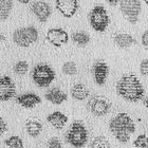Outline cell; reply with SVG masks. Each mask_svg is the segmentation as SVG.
Segmentation results:
<instances>
[{"label": "cell", "mask_w": 148, "mask_h": 148, "mask_svg": "<svg viewBox=\"0 0 148 148\" xmlns=\"http://www.w3.org/2000/svg\"><path fill=\"white\" fill-rule=\"evenodd\" d=\"M117 95L130 103H136L143 99L145 90L141 80L134 73H125L120 77L115 85Z\"/></svg>", "instance_id": "1"}, {"label": "cell", "mask_w": 148, "mask_h": 148, "mask_svg": "<svg viewBox=\"0 0 148 148\" xmlns=\"http://www.w3.org/2000/svg\"><path fill=\"white\" fill-rule=\"evenodd\" d=\"M109 130L119 142L125 144L136 131V124L128 113L120 112L110 120Z\"/></svg>", "instance_id": "2"}, {"label": "cell", "mask_w": 148, "mask_h": 148, "mask_svg": "<svg viewBox=\"0 0 148 148\" xmlns=\"http://www.w3.org/2000/svg\"><path fill=\"white\" fill-rule=\"evenodd\" d=\"M66 141L74 148H83L88 142V130L85 124L80 121L73 122L67 131Z\"/></svg>", "instance_id": "3"}, {"label": "cell", "mask_w": 148, "mask_h": 148, "mask_svg": "<svg viewBox=\"0 0 148 148\" xmlns=\"http://www.w3.org/2000/svg\"><path fill=\"white\" fill-rule=\"evenodd\" d=\"M32 79L40 88L49 87L55 79V71L51 66L47 64H38L31 72Z\"/></svg>", "instance_id": "4"}, {"label": "cell", "mask_w": 148, "mask_h": 148, "mask_svg": "<svg viewBox=\"0 0 148 148\" xmlns=\"http://www.w3.org/2000/svg\"><path fill=\"white\" fill-rule=\"evenodd\" d=\"M89 22L91 28L95 32H105L110 23L107 10L103 5H95L89 13Z\"/></svg>", "instance_id": "5"}, {"label": "cell", "mask_w": 148, "mask_h": 148, "mask_svg": "<svg viewBox=\"0 0 148 148\" xmlns=\"http://www.w3.org/2000/svg\"><path fill=\"white\" fill-rule=\"evenodd\" d=\"M37 40H38V31L32 25L17 29L13 33L14 43L21 48H29L31 45L36 42Z\"/></svg>", "instance_id": "6"}, {"label": "cell", "mask_w": 148, "mask_h": 148, "mask_svg": "<svg viewBox=\"0 0 148 148\" xmlns=\"http://www.w3.org/2000/svg\"><path fill=\"white\" fill-rule=\"evenodd\" d=\"M120 11L130 25H136L142 12V3L139 0L120 1Z\"/></svg>", "instance_id": "7"}, {"label": "cell", "mask_w": 148, "mask_h": 148, "mask_svg": "<svg viewBox=\"0 0 148 148\" xmlns=\"http://www.w3.org/2000/svg\"><path fill=\"white\" fill-rule=\"evenodd\" d=\"M88 110L95 116H104L111 109V102L104 95H94L87 103Z\"/></svg>", "instance_id": "8"}, {"label": "cell", "mask_w": 148, "mask_h": 148, "mask_svg": "<svg viewBox=\"0 0 148 148\" xmlns=\"http://www.w3.org/2000/svg\"><path fill=\"white\" fill-rule=\"evenodd\" d=\"M30 10L41 23L48 21L52 15V8L46 1H33L30 2Z\"/></svg>", "instance_id": "9"}, {"label": "cell", "mask_w": 148, "mask_h": 148, "mask_svg": "<svg viewBox=\"0 0 148 148\" xmlns=\"http://www.w3.org/2000/svg\"><path fill=\"white\" fill-rule=\"evenodd\" d=\"M16 96L14 80L8 75L0 76V102H6Z\"/></svg>", "instance_id": "10"}, {"label": "cell", "mask_w": 148, "mask_h": 148, "mask_svg": "<svg viewBox=\"0 0 148 148\" xmlns=\"http://www.w3.org/2000/svg\"><path fill=\"white\" fill-rule=\"evenodd\" d=\"M46 38L55 48H60L64 45L68 43L69 41L68 33L62 28H52L48 30L46 34Z\"/></svg>", "instance_id": "11"}, {"label": "cell", "mask_w": 148, "mask_h": 148, "mask_svg": "<svg viewBox=\"0 0 148 148\" xmlns=\"http://www.w3.org/2000/svg\"><path fill=\"white\" fill-rule=\"evenodd\" d=\"M55 6L65 18H72L76 14L79 3L76 0H56Z\"/></svg>", "instance_id": "12"}, {"label": "cell", "mask_w": 148, "mask_h": 148, "mask_svg": "<svg viewBox=\"0 0 148 148\" xmlns=\"http://www.w3.org/2000/svg\"><path fill=\"white\" fill-rule=\"evenodd\" d=\"M109 74V67L105 62L97 60L92 67V75L96 85L103 86L107 82Z\"/></svg>", "instance_id": "13"}, {"label": "cell", "mask_w": 148, "mask_h": 148, "mask_svg": "<svg viewBox=\"0 0 148 148\" xmlns=\"http://www.w3.org/2000/svg\"><path fill=\"white\" fill-rule=\"evenodd\" d=\"M16 102H17L18 105H20L23 108L32 109L34 108L36 105L41 103V99H40L39 95H37L35 93L29 92L21 94V95H18L16 97Z\"/></svg>", "instance_id": "14"}, {"label": "cell", "mask_w": 148, "mask_h": 148, "mask_svg": "<svg viewBox=\"0 0 148 148\" xmlns=\"http://www.w3.org/2000/svg\"><path fill=\"white\" fill-rule=\"evenodd\" d=\"M45 99L48 102L52 103L53 105H62L68 99V95L66 94L62 89L59 88H52L49 91H47L45 94Z\"/></svg>", "instance_id": "15"}, {"label": "cell", "mask_w": 148, "mask_h": 148, "mask_svg": "<svg viewBox=\"0 0 148 148\" xmlns=\"http://www.w3.org/2000/svg\"><path fill=\"white\" fill-rule=\"evenodd\" d=\"M47 121L52 125L55 129L60 130L68 123V116L60 111H54L47 116Z\"/></svg>", "instance_id": "16"}, {"label": "cell", "mask_w": 148, "mask_h": 148, "mask_svg": "<svg viewBox=\"0 0 148 148\" xmlns=\"http://www.w3.org/2000/svg\"><path fill=\"white\" fill-rule=\"evenodd\" d=\"M114 43L116 45L121 49H128L130 47L136 43V40L132 35L128 34V33H119L114 36L113 38Z\"/></svg>", "instance_id": "17"}, {"label": "cell", "mask_w": 148, "mask_h": 148, "mask_svg": "<svg viewBox=\"0 0 148 148\" xmlns=\"http://www.w3.org/2000/svg\"><path fill=\"white\" fill-rule=\"evenodd\" d=\"M71 96L76 101H84L86 99L90 94L89 89L84 84H76L71 88Z\"/></svg>", "instance_id": "18"}, {"label": "cell", "mask_w": 148, "mask_h": 148, "mask_svg": "<svg viewBox=\"0 0 148 148\" xmlns=\"http://www.w3.org/2000/svg\"><path fill=\"white\" fill-rule=\"evenodd\" d=\"M42 124L37 120H28L25 122V130L30 136L37 138L40 133L42 132Z\"/></svg>", "instance_id": "19"}, {"label": "cell", "mask_w": 148, "mask_h": 148, "mask_svg": "<svg viewBox=\"0 0 148 148\" xmlns=\"http://www.w3.org/2000/svg\"><path fill=\"white\" fill-rule=\"evenodd\" d=\"M13 9L12 0H0V21H5L9 18Z\"/></svg>", "instance_id": "20"}, {"label": "cell", "mask_w": 148, "mask_h": 148, "mask_svg": "<svg viewBox=\"0 0 148 148\" xmlns=\"http://www.w3.org/2000/svg\"><path fill=\"white\" fill-rule=\"evenodd\" d=\"M72 38V41H73L75 45L79 47H84L88 45L90 41V36L88 33L84 31H77V32H74L73 34L71 36Z\"/></svg>", "instance_id": "21"}, {"label": "cell", "mask_w": 148, "mask_h": 148, "mask_svg": "<svg viewBox=\"0 0 148 148\" xmlns=\"http://www.w3.org/2000/svg\"><path fill=\"white\" fill-rule=\"evenodd\" d=\"M91 148H111L110 142L104 136H99L92 140L90 144Z\"/></svg>", "instance_id": "22"}, {"label": "cell", "mask_w": 148, "mask_h": 148, "mask_svg": "<svg viewBox=\"0 0 148 148\" xmlns=\"http://www.w3.org/2000/svg\"><path fill=\"white\" fill-rule=\"evenodd\" d=\"M4 144L9 148H23V141L20 136H12L4 141Z\"/></svg>", "instance_id": "23"}, {"label": "cell", "mask_w": 148, "mask_h": 148, "mask_svg": "<svg viewBox=\"0 0 148 148\" xmlns=\"http://www.w3.org/2000/svg\"><path fill=\"white\" fill-rule=\"evenodd\" d=\"M62 71L64 74L66 75H75L77 73V67H76V64L73 62H65L62 67Z\"/></svg>", "instance_id": "24"}, {"label": "cell", "mask_w": 148, "mask_h": 148, "mask_svg": "<svg viewBox=\"0 0 148 148\" xmlns=\"http://www.w3.org/2000/svg\"><path fill=\"white\" fill-rule=\"evenodd\" d=\"M14 72L18 75H25V74L28 73L29 71V64L25 60H20V62H17L13 68Z\"/></svg>", "instance_id": "25"}, {"label": "cell", "mask_w": 148, "mask_h": 148, "mask_svg": "<svg viewBox=\"0 0 148 148\" xmlns=\"http://www.w3.org/2000/svg\"><path fill=\"white\" fill-rule=\"evenodd\" d=\"M133 145L136 148H148V136L145 133L139 134L133 141Z\"/></svg>", "instance_id": "26"}, {"label": "cell", "mask_w": 148, "mask_h": 148, "mask_svg": "<svg viewBox=\"0 0 148 148\" xmlns=\"http://www.w3.org/2000/svg\"><path fill=\"white\" fill-rule=\"evenodd\" d=\"M47 145H48V148H62V141L56 136H53V138L48 140Z\"/></svg>", "instance_id": "27"}, {"label": "cell", "mask_w": 148, "mask_h": 148, "mask_svg": "<svg viewBox=\"0 0 148 148\" xmlns=\"http://www.w3.org/2000/svg\"><path fill=\"white\" fill-rule=\"evenodd\" d=\"M140 73L143 76H148V59H143L140 64Z\"/></svg>", "instance_id": "28"}, {"label": "cell", "mask_w": 148, "mask_h": 148, "mask_svg": "<svg viewBox=\"0 0 148 148\" xmlns=\"http://www.w3.org/2000/svg\"><path fill=\"white\" fill-rule=\"evenodd\" d=\"M8 131V124L2 116H0V136H2L3 133H5Z\"/></svg>", "instance_id": "29"}, {"label": "cell", "mask_w": 148, "mask_h": 148, "mask_svg": "<svg viewBox=\"0 0 148 148\" xmlns=\"http://www.w3.org/2000/svg\"><path fill=\"white\" fill-rule=\"evenodd\" d=\"M141 41H142V45L144 46V48H145L146 50H148V30H146L142 34Z\"/></svg>", "instance_id": "30"}, {"label": "cell", "mask_w": 148, "mask_h": 148, "mask_svg": "<svg viewBox=\"0 0 148 148\" xmlns=\"http://www.w3.org/2000/svg\"><path fill=\"white\" fill-rule=\"evenodd\" d=\"M107 2H108V4H110L111 6H116L117 4L120 3V1H116V0H114V1H112V0H108Z\"/></svg>", "instance_id": "31"}, {"label": "cell", "mask_w": 148, "mask_h": 148, "mask_svg": "<svg viewBox=\"0 0 148 148\" xmlns=\"http://www.w3.org/2000/svg\"><path fill=\"white\" fill-rule=\"evenodd\" d=\"M4 40H5V36L0 33V45H1L2 42H4Z\"/></svg>", "instance_id": "32"}, {"label": "cell", "mask_w": 148, "mask_h": 148, "mask_svg": "<svg viewBox=\"0 0 148 148\" xmlns=\"http://www.w3.org/2000/svg\"><path fill=\"white\" fill-rule=\"evenodd\" d=\"M144 105H145V107L148 109V97L145 99V101H144Z\"/></svg>", "instance_id": "33"}, {"label": "cell", "mask_w": 148, "mask_h": 148, "mask_svg": "<svg viewBox=\"0 0 148 148\" xmlns=\"http://www.w3.org/2000/svg\"><path fill=\"white\" fill-rule=\"evenodd\" d=\"M145 3H146V4H147V5H148V0H146V1H145Z\"/></svg>", "instance_id": "34"}]
</instances>
